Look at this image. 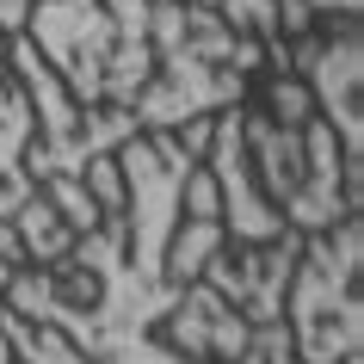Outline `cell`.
<instances>
[{
    "mask_svg": "<svg viewBox=\"0 0 364 364\" xmlns=\"http://www.w3.org/2000/svg\"><path fill=\"white\" fill-rule=\"evenodd\" d=\"M149 56H154V75L130 99V117L142 136L229 112L253 93V75H266V50L253 38H235L216 13H204L192 0H154Z\"/></svg>",
    "mask_w": 364,
    "mask_h": 364,
    "instance_id": "1",
    "label": "cell"
},
{
    "mask_svg": "<svg viewBox=\"0 0 364 364\" xmlns=\"http://www.w3.org/2000/svg\"><path fill=\"white\" fill-rule=\"evenodd\" d=\"M6 68L19 80L25 105H31V149H25V173L38 186L56 216L68 223L75 235H93L99 229V210L87 198V167L117 154L136 130V117L124 105H80V99L62 93V80L31 56L25 38H6Z\"/></svg>",
    "mask_w": 364,
    "mask_h": 364,
    "instance_id": "2",
    "label": "cell"
},
{
    "mask_svg": "<svg viewBox=\"0 0 364 364\" xmlns=\"http://www.w3.org/2000/svg\"><path fill=\"white\" fill-rule=\"evenodd\" d=\"M241 154L259 198L284 216L290 235H327L333 223H346V167L340 142L321 117L309 124H272L253 93L241 99Z\"/></svg>",
    "mask_w": 364,
    "mask_h": 364,
    "instance_id": "3",
    "label": "cell"
},
{
    "mask_svg": "<svg viewBox=\"0 0 364 364\" xmlns=\"http://www.w3.org/2000/svg\"><path fill=\"white\" fill-rule=\"evenodd\" d=\"M364 223L346 216L327 235H303L296 272L284 290V333L296 364H346L364 352Z\"/></svg>",
    "mask_w": 364,
    "mask_h": 364,
    "instance_id": "4",
    "label": "cell"
},
{
    "mask_svg": "<svg viewBox=\"0 0 364 364\" xmlns=\"http://www.w3.org/2000/svg\"><path fill=\"white\" fill-rule=\"evenodd\" d=\"M31 56L62 80V93L80 105H124L149 87V68H136L117 43V25L99 0H38L19 31Z\"/></svg>",
    "mask_w": 364,
    "mask_h": 364,
    "instance_id": "5",
    "label": "cell"
},
{
    "mask_svg": "<svg viewBox=\"0 0 364 364\" xmlns=\"http://www.w3.org/2000/svg\"><path fill=\"white\" fill-rule=\"evenodd\" d=\"M290 75L303 80L309 105L340 142L346 210L364 216V31L358 19H327V31L290 43Z\"/></svg>",
    "mask_w": 364,
    "mask_h": 364,
    "instance_id": "6",
    "label": "cell"
},
{
    "mask_svg": "<svg viewBox=\"0 0 364 364\" xmlns=\"http://www.w3.org/2000/svg\"><path fill=\"white\" fill-rule=\"evenodd\" d=\"M296 253H303V235H284L266 247H223L198 284H210L247 327H272L284 321V290H290V272H296Z\"/></svg>",
    "mask_w": 364,
    "mask_h": 364,
    "instance_id": "7",
    "label": "cell"
},
{
    "mask_svg": "<svg viewBox=\"0 0 364 364\" xmlns=\"http://www.w3.org/2000/svg\"><path fill=\"white\" fill-rule=\"evenodd\" d=\"M161 340L179 352L186 364H235L253 346V327L235 315L210 284H186V296L167 309Z\"/></svg>",
    "mask_w": 364,
    "mask_h": 364,
    "instance_id": "8",
    "label": "cell"
},
{
    "mask_svg": "<svg viewBox=\"0 0 364 364\" xmlns=\"http://www.w3.org/2000/svg\"><path fill=\"white\" fill-rule=\"evenodd\" d=\"M192 6L216 13L235 38H253L259 50L309 38L315 19H358L364 13V0H192Z\"/></svg>",
    "mask_w": 364,
    "mask_h": 364,
    "instance_id": "9",
    "label": "cell"
},
{
    "mask_svg": "<svg viewBox=\"0 0 364 364\" xmlns=\"http://www.w3.org/2000/svg\"><path fill=\"white\" fill-rule=\"evenodd\" d=\"M25 149H31V105H25L19 80H0V223L38 198L31 173H25Z\"/></svg>",
    "mask_w": 364,
    "mask_h": 364,
    "instance_id": "10",
    "label": "cell"
},
{
    "mask_svg": "<svg viewBox=\"0 0 364 364\" xmlns=\"http://www.w3.org/2000/svg\"><path fill=\"white\" fill-rule=\"evenodd\" d=\"M6 229L19 235V247H25V266H62V259H68V247H75L80 235L68 229V223H62L56 216V204H50V198H31V204H25L19 216H13V223H6Z\"/></svg>",
    "mask_w": 364,
    "mask_h": 364,
    "instance_id": "11",
    "label": "cell"
},
{
    "mask_svg": "<svg viewBox=\"0 0 364 364\" xmlns=\"http://www.w3.org/2000/svg\"><path fill=\"white\" fill-rule=\"evenodd\" d=\"M0 340H6V364H93V358H80L56 327L19 321L13 309H0Z\"/></svg>",
    "mask_w": 364,
    "mask_h": 364,
    "instance_id": "12",
    "label": "cell"
},
{
    "mask_svg": "<svg viewBox=\"0 0 364 364\" xmlns=\"http://www.w3.org/2000/svg\"><path fill=\"white\" fill-rule=\"evenodd\" d=\"M31 6L38 0H0V38H19L25 19H31Z\"/></svg>",
    "mask_w": 364,
    "mask_h": 364,
    "instance_id": "13",
    "label": "cell"
},
{
    "mask_svg": "<svg viewBox=\"0 0 364 364\" xmlns=\"http://www.w3.org/2000/svg\"><path fill=\"white\" fill-rule=\"evenodd\" d=\"M13 272H19L13 259H0V296H6V284H13Z\"/></svg>",
    "mask_w": 364,
    "mask_h": 364,
    "instance_id": "14",
    "label": "cell"
},
{
    "mask_svg": "<svg viewBox=\"0 0 364 364\" xmlns=\"http://www.w3.org/2000/svg\"><path fill=\"white\" fill-rule=\"evenodd\" d=\"M0 80H13V68H6V38H0Z\"/></svg>",
    "mask_w": 364,
    "mask_h": 364,
    "instance_id": "15",
    "label": "cell"
}]
</instances>
